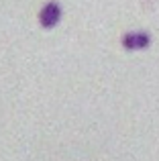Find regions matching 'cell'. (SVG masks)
I'll return each mask as SVG.
<instances>
[{
    "mask_svg": "<svg viewBox=\"0 0 159 161\" xmlns=\"http://www.w3.org/2000/svg\"><path fill=\"white\" fill-rule=\"evenodd\" d=\"M61 19V6L57 2H47L43 6V10L39 12V20H41V27L45 29H51L59 23Z\"/></svg>",
    "mask_w": 159,
    "mask_h": 161,
    "instance_id": "6da1fadb",
    "label": "cell"
},
{
    "mask_svg": "<svg viewBox=\"0 0 159 161\" xmlns=\"http://www.w3.org/2000/svg\"><path fill=\"white\" fill-rule=\"evenodd\" d=\"M149 35L147 33H129L123 37V45L127 49H145L149 45Z\"/></svg>",
    "mask_w": 159,
    "mask_h": 161,
    "instance_id": "7a4b0ae2",
    "label": "cell"
}]
</instances>
